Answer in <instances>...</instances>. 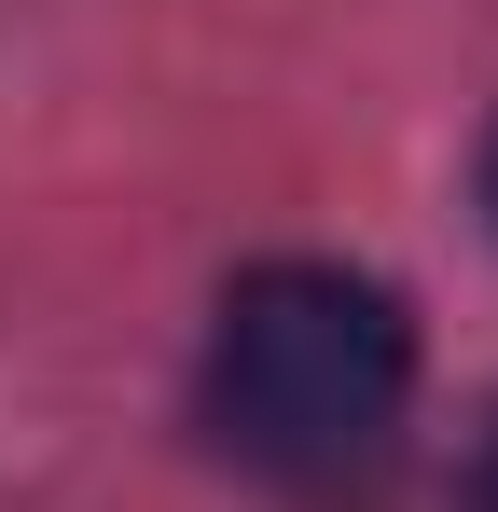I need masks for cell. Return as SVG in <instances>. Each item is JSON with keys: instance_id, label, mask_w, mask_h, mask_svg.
I'll return each instance as SVG.
<instances>
[{"instance_id": "2", "label": "cell", "mask_w": 498, "mask_h": 512, "mask_svg": "<svg viewBox=\"0 0 498 512\" xmlns=\"http://www.w3.org/2000/svg\"><path fill=\"white\" fill-rule=\"evenodd\" d=\"M471 512H498V429H485V457H471Z\"/></svg>"}, {"instance_id": "3", "label": "cell", "mask_w": 498, "mask_h": 512, "mask_svg": "<svg viewBox=\"0 0 498 512\" xmlns=\"http://www.w3.org/2000/svg\"><path fill=\"white\" fill-rule=\"evenodd\" d=\"M485 222H498V125H485Z\"/></svg>"}, {"instance_id": "1", "label": "cell", "mask_w": 498, "mask_h": 512, "mask_svg": "<svg viewBox=\"0 0 498 512\" xmlns=\"http://www.w3.org/2000/svg\"><path fill=\"white\" fill-rule=\"evenodd\" d=\"M415 319L360 263H249L208 319V429L277 485H346L402 443Z\"/></svg>"}]
</instances>
